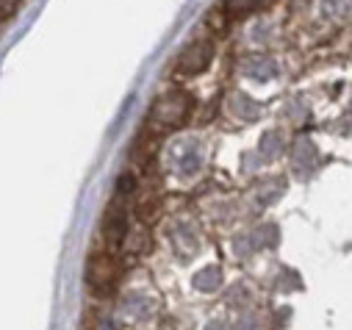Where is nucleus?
Here are the masks:
<instances>
[{
	"instance_id": "39448f33",
	"label": "nucleus",
	"mask_w": 352,
	"mask_h": 330,
	"mask_svg": "<svg viewBox=\"0 0 352 330\" xmlns=\"http://www.w3.org/2000/svg\"><path fill=\"white\" fill-rule=\"evenodd\" d=\"M270 0H225V14H250L258 12L261 6H267Z\"/></svg>"
},
{
	"instance_id": "7ed1b4c3",
	"label": "nucleus",
	"mask_w": 352,
	"mask_h": 330,
	"mask_svg": "<svg viewBox=\"0 0 352 330\" xmlns=\"http://www.w3.org/2000/svg\"><path fill=\"white\" fill-rule=\"evenodd\" d=\"M103 230H106V239L111 247H120L128 236V208H125V197H114V203L109 206L106 211V219H103Z\"/></svg>"
},
{
	"instance_id": "423d86ee",
	"label": "nucleus",
	"mask_w": 352,
	"mask_h": 330,
	"mask_svg": "<svg viewBox=\"0 0 352 330\" xmlns=\"http://www.w3.org/2000/svg\"><path fill=\"white\" fill-rule=\"evenodd\" d=\"M219 267H208V270H203V272H197V280H195V286L197 289H203V292H214L217 286H219Z\"/></svg>"
},
{
	"instance_id": "6e6552de",
	"label": "nucleus",
	"mask_w": 352,
	"mask_h": 330,
	"mask_svg": "<svg viewBox=\"0 0 352 330\" xmlns=\"http://www.w3.org/2000/svg\"><path fill=\"white\" fill-rule=\"evenodd\" d=\"M20 6V0H0V17H12Z\"/></svg>"
},
{
	"instance_id": "f257e3e1",
	"label": "nucleus",
	"mask_w": 352,
	"mask_h": 330,
	"mask_svg": "<svg viewBox=\"0 0 352 330\" xmlns=\"http://www.w3.org/2000/svg\"><path fill=\"white\" fill-rule=\"evenodd\" d=\"M192 114V98L186 92H166L150 111L147 117V133L155 139V136H164L175 128H181Z\"/></svg>"
},
{
	"instance_id": "20e7f679",
	"label": "nucleus",
	"mask_w": 352,
	"mask_h": 330,
	"mask_svg": "<svg viewBox=\"0 0 352 330\" xmlns=\"http://www.w3.org/2000/svg\"><path fill=\"white\" fill-rule=\"evenodd\" d=\"M86 278H89V283L98 289V292H106L114 286L117 280V264L111 256H95L89 261V267H86Z\"/></svg>"
},
{
	"instance_id": "f03ea898",
	"label": "nucleus",
	"mask_w": 352,
	"mask_h": 330,
	"mask_svg": "<svg viewBox=\"0 0 352 330\" xmlns=\"http://www.w3.org/2000/svg\"><path fill=\"white\" fill-rule=\"evenodd\" d=\"M214 58V45L208 39H197L192 42L175 61V72L178 75H200Z\"/></svg>"
},
{
	"instance_id": "0eeeda50",
	"label": "nucleus",
	"mask_w": 352,
	"mask_h": 330,
	"mask_svg": "<svg viewBox=\"0 0 352 330\" xmlns=\"http://www.w3.org/2000/svg\"><path fill=\"white\" fill-rule=\"evenodd\" d=\"M133 189H136V178H133L131 173H128V175H122V178L117 181V195H120V197H128Z\"/></svg>"
}]
</instances>
